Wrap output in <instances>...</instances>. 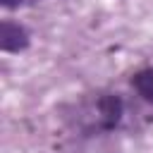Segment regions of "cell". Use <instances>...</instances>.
<instances>
[{"label":"cell","mask_w":153,"mask_h":153,"mask_svg":"<svg viewBox=\"0 0 153 153\" xmlns=\"http://www.w3.org/2000/svg\"><path fill=\"white\" fill-rule=\"evenodd\" d=\"M29 45V33L24 31V26L12 24V22H2L0 26V48L5 53H19Z\"/></svg>","instance_id":"1"},{"label":"cell","mask_w":153,"mask_h":153,"mask_svg":"<svg viewBox=\"0 0 153 153\" xmlns=\"http://www.w3.org/2000/svg\"><path fill=\"white\" fill-rule=\"evenodd\" d=\"M2 5L5 7H17V5H22V0H2Z\"/></svg>","instance_id":"3"},{"label":"cell","mask_w":153,"mask_h":153,"mask_svg":"<svg viewBox=\"0 0 153 153\" xmlns=\"http://www.w3.org/2000/svg\"><path fill=\"white\" fill-rule=\"evenodd\" d=\"M131 86L136 88V93H139L146 103L153 105V69H141V72H136L134 79H131Z\"/></svg>","instance_id":"2"}]
</instances>
